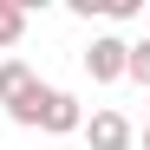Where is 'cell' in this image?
Here are the masks:
<instances>
[{"label":"cell","instance_id":"6da1fadb","mask_svg":"<svg viewBox=\"0 0 150 150\" xmlns=\"http://www.w3.org/2000/svg\"><path fill=\"white\" fill-rule=\"evenodd\" d=\"M124 59H131V39L105 33V39H91V52H85V72H91L98 85H117V79H124Z\"/></svg>","mask_w":150,"mask_h":150},{"label":"cell","instance_id":"7a4b0ae2","mask_svg":"<svg viewBox=\"0 0 150 150\" xmlns=\"http://www.w3.org/2000/svg\"><path fill=\"white\" fill-rule=\"evenodd\" d=\"M79 131H85L91 150H131V117H124V111H91Z\"/></svg>","mask_w":150,"mask_h":150},{"label":"cell","instance_id":"3957f363","mask_svg":"<svg viewBox=\"0 0 150 150\" xmlns=\"http://www.w3.org/2000/svg\"><path fill=\"white\" fill-rule=\"evenodd\" d=\"M79 124H85L79 98H72V91H59V85H46V105H39V131L65 137V131H79Z\"/></svg>","mask_w":150,"mask_h":150},{"label":"cell","instance_id":"277c9868","mask_svg":"<svg viewBox=\"0 0 150 150\" xmlns=\"http://www.w3.org/2000/svg\"><path fill=\"white\" fill-rule=\"evenodd\" d=\"M39 105H46V85L26 79V85L7 98V117H13V124H26V131H39Z\"/></svg>","mask_w":150,"mask_h":150},{"label":"cell","instance_id":"5b68a950","mask_svg":"<svg viewBox=\"0 0 150 150\" xmlns=\"http://www.w3.org/2000/svg\"><path fill=\"white\" fill-rule=\"evenodd\" d=\"M26 33V0H0V46H20Z\"/></svg>","mask_w":150,"mask_h":150},{"label":"cell","instance_id":"8992f818","mask_svg":"<svg viewBox=\"0 0 150 150\" xmlns=\"http://www.w3.org/2000/svg\"><path fill=\"white\" fill-rule=\"evenodd\" d=\"M26 79H33V65H26V59H0V105H7Z\"/></svg>","mask_w":150,"mask_h":150},{"label":"cell","instance_id":"52a82bcc","mask_svg":"<svg viewBox=\"0 0 150 150\" xmlns=\"http://www.w3.org/2000/svg\"><path fill=\"white\" fill-rule=\"evenodd\" d=\"M124 79H144V85H150V39H137V46H131V59H124Z\"/></svg>","mask_w":150,"mask_h":150},{"label":"cell","instance_id":"ba28073f","mask_svg":"<svg viewBox=\"0 0 150 150\" xmlns=\"http://www.w3.org/2000/svg\"><path fill=\"white\" fill-rule=\"evenodd\" d=\"M144 150H150V124H144Z\"/></svg>","mask_w":150,"mask_h":150},{"label":"cell","instance_id":"9c48e42d","mask_svg":"<svg viewBox=\"0 0 150 150\" xmlns=\"http://www.w3.org/2000/svg\"><path fill=\"white\" fill-rule=\"evenodd\" d=\"M144 105H150V98H144Z\"/></svg>","mask_w":150,"mask_h":150}]
</instances>
